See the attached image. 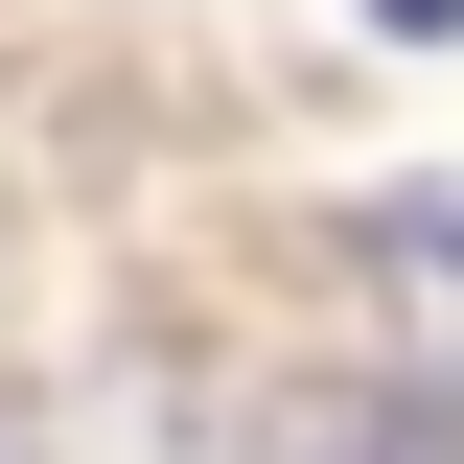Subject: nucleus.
Listing matches in <instances>:
<instances>
[{"instance_id": "2", "label": "nucleus", "mask_w": 464, "mask_h": 464, "mask_svg": "<svg viewBox=\"0 0 464 464\" xmlns=\"http://www.w3.org/2000/svg\"><path fill=\"white\" fill-rule=\"evenodd\" d=\"M279 464H441V395H418V372H372V395H302V418H279Z\"/></svg>"}, {"instance_id": "1", "label": "nucleus", "mask_w": 464, "mask_h": 464, "mask_svg": "<svg viewBox=\"0 0 464 464\" xmlns=\"http://www.w3.org/2000/svg\"><path fill=\"white\" fill-rule=\"evenodd\" d=\"M348 256H372V302L418 325V395H464V186H418V209H372Z\"/></svg>"}, {"instance_id": "3", "label": "nucleus", "mask_w": 464, "mask_h": 464, "mask_svg": "<svg viewBox=\"0 0 464 464\" xmlns=\"http://www.w3.org/2000/svg\"><path fill=\"white\" fill-rule=\"evenodd\" d=\"M372 24H395V47H464V0H372Z\"/></svg>"}]
</instances>
